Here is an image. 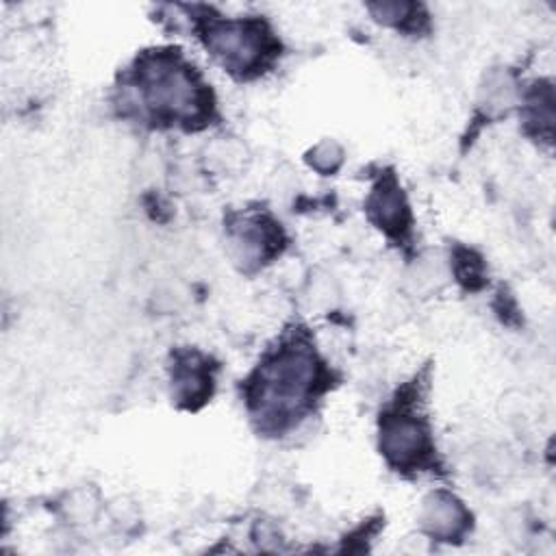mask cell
<instances>
[{
  "label": "cell",
  "instance_id": "cell-7",
  "mask_svg": "<svg viewBox=\"0 0 556 556\" xmlns=\"http://www.w3.org/2000/svg\"><path fill=\"white\" fill-rule=\"evenodd\" d=\"M465 510L452 500V497H432V502L426 504V526L430 534L437 536H456L465 528Z\"/></svg>",
  "mask_w": 556,
  "mask_h": 556
},
{
  "label": "cell",
  "instance_id": "cell-5",
  "mask_svg": "<svg viewBox=\"0 0 556 556\" xmlns=\"http://www.w3.org/2000/svg\"><path fill=\"white\" fill-rule=\"evenodd\" d=\"M367 206L371 219L387 232H400L406 228V204L393 180L380 182V187L374 189Z\"/></svg>",
  "mask_w": 556,
  "mask_h": 556
},
{
  "label": "cell",
  "instance_id": "cell-1",
  "mask_svg": "<svg viewBox=\"0 0 556 556\" xmlns=\"http://www.w3.org/2000/svg\"><path fill=\"white\" fill-rule=\"evenodd\" d=\"M319 380L315 354L304 345L280 348L256 371L250 384V402L269 421H282L298 413Z\"/></svg>",
  "mask_w": 556,
  "mask_h": 556
},
{
  "label": "cell",
  "instance_id": "cell-6",
  "mask_svg": "<svg viewBox=\"0 0 556 556\" xmlns=\"http://www.w3.org/2000/svg\"><path fill=\"white\" fill-rule=\"evenodd\" d=\"M174 384L176 393L182 400H200L211 391V374L206 369V363L200 361L195 354H187L178 361L174 367Z\"/></svg>",
  "mask_w": 556,
  "mask_h": 556
},
{
  "label": "cell",
  "instance_id": "cell-2",
  "mask_svg": "<svg viewBox=\"0 0 556 556\" xmlns=\"http://www.w3.org/2000/svg\"><path fill=\"white\" fill-rule=\"evenodd\" d=\"M137 85L146 109L165 122H195L211 100L198 76L176 54H148L139 61Z\"/></svg>",
  "mask_w": 556,
  "mask_h": 556
},
{
  "label": "cell",
  "instance_id": "cell-4",
  "mask_svg": "<svg viewBox=\"0 0 556 556\" xmlns=\"http://www.w3.org/2000/svg\"><path fill=\"white\" fill-rule=\"evenodd\" d=\"M380 445L395 467H410L428 454V434L413 417L389 415L382 421Z\"/></svg>",
  "mask_w": 556,
  "mask_h": 556
},
{
  "label": "cell",
  "instance_id": "cell-3",
  "mask_svg": "<svg viewBox=\"0 0 556 556\" xmlns=\"http://www.w3.org/2000/svg\"><path fill=\"white\" fill-rule=\"evenodd\" d=\"M204 41L224 67L239 74L263 67L274 52L269 33L256 20H211L204 26Z\"/></svg>",
  "mask_w": 556,
  "mask_h": 556
}]
</instances>
